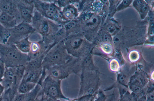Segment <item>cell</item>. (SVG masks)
Wrapping results in <instances>:
<instances>
[{
	"label": "cell",
	"mask_w": 154,
	"mask_h": 101,
	"mask_svg": "<svg viewBox=\"0 0 154 101\" xmlns=\"http://www.w3.org/2000/svg\"><path fill=\"white\" fill-rule=\"evenodd\" d=\"M72 57L67 52L64 42L54 44L46 53L43 60L42 74L45 75V71L47 69L64 64Z\"/></svg>",
	"instance_id": "obj_1"
},
{
	"label": "cell",
	"mask_w": 154,
	"mask_h": 101,
	"mask_svg": "<svg viewBox=\"0 0 154 101\" xmlns=\"http://www.w3.org/2000/svg\"><path fill=\"white\" fill-rule=\"evenodd\" d=\"M0 59L6 67H18L29 61L28 54L21 52L13 44H0Z\"/></svg>",
	"instance_id": "obj_2"
},
{
	"label": "cell",
	"mask_w": 154,
	"mask_h": 101,
	"mask_svg": "<svg viewBox=\"0 0 154 101\" xmlns=\"http://www.w3.org/2000/svg\"><path fill=\"white\" fill-rule=\"evenodd\" d=\"M82 71V59L72 57L65 63L51 67L45 71V74L62 80L71 74L79 76Z\"/></svg>",
	"instance_id": "obj_3"
},
{
	"label": "cell",
	"mask_w": 154,
	"mask_h": 101,
	"mask_svg": "<svg viewBox=\"0 0 154 101\" xmlns=\"http://www.w3.org/2000/svg\"><path fill=\"white\" fill-rule=\"evenodd\" d=\"M62 80L46 75L40 85L41 91L45 96L54 100L70 99L65 96L62 92L61 87Z\"/></svg>",
	"instance_id": "obj_4"
},
{
	"label": "cell",
	"mask_w": 154,
	"mask_h": 101,
	"mask_svg": "<svg viewBox=\"0 0 154 101\" xmlns=\"http://www.w3.org/2000/svg\"><path fill=\"white\" fill-rule=\"evenodd\" d=\"M79 77L80 87L78 97L94 94L99 81L98 74L93 70L82 71Z\"/></svg>",
	"instance_id": "obj_5"
},
{
	"label": "cell",
	"mask_w": 154,
	"mask_h": 101,
	"mask_svg": "<svg viewBox=\"0 0 154 101\" xmlns=\"http://www.w3.org/2000/svg\"><path fill=\"white\" fill-rule=\"evenodd\" d=\"M64 43L67 52L72 57L82 59L86 56L88 51L79 34L69 36Z\"/></svg>",
	"instance_id": "obj_6"
},
{
	"label": "cell",
	"mask_w": 154,
	"mask_h": 101,
	"mask_svg": "<svg viewBox=\"0 0 154 101\" xmlns=\"http://www.w3.org/2000/svg\"><path fill=\"white\" fill-rule=\"evenodd\" d=\"M10 36L7 44H14L15 42L33 33L35 30L31 24L22 22L9 29Z\"/></svg>",
	"instance_id": "obj_7"
},
{
	"label": "cell",
	"mask_w": 154,
	"mask_h": 101,
	"mask_svg": "<svg viewBox=\"0 0 154 101\" xmlns=\"http://www.w3.org/2000/svg\"><path fill=\"white\" fill-rule=\"evenodd\" d=\"M33 3L38 12L44 17L54 21L60 18V8L54 3L38 1H35Z\"/></svg>",
	"instance_id": "obj_8"
},
{
	"label": "cell",
	"mask_w": 154,
	"mask_h": 101,
	"mask_svg": "<svg viewBox=\"0 0 154 101\" xmlns=\"http://www.w3.org/2000/svg\"><path fill=\"white\" fill-rule=\"evenodd\" d=\"M17 9L22 22L31 24L33 16V1H16Z\"/></svg>",
	"instance_id": "obj_9"
},
{
	"label": "cell",
	"mask_w": 154,
	"mask_h": 101,
	"mask_svg": "<svg viewBox=\"0 0 154 101\" xmlns=\"http://www.w3.org/2000/svg\"><path fill=\"white\" fill-rule=\"evenodd\" d=\"M38 19L35 14L33 15L31 24L35 29H37L40 33L45 36L51 34L53 31V24L49 19L42 16Z\"/></svg>",
	"instance_id": "obj_10"
},
{
	"label": "cell",
	"mask_w": 154,
	"mask_h": 101,
	"mask_svg": "<svg viewBox=\"0 0 154 101\" xmlns=\"http://www.w3.org/2000/svg\"><path fill=\"white\" fill-rule=\"evenodd\" d=\"M147 82V78L144 75L134 74L130 78L128 87L133 93L136 94L143 90Z\"/></svg>",
	"instance_id": "obj_11"
},
{
	"label": "cell",
	"mask_w": 154,
	"mask_h": 101,
	"mask_svg": "<svg viewBox=\"0 0 154 101\" xmlns=\"http://www.w3.org/2000/svg\"><path fill=\"white\" fill-rule=\"evenodd\" d=\"M50 47L41 41L31 42L30 50L28 54L29 61L38 58L46 53Z\"/></svg>",
	"instance_id": "obj_12"
},
{
	"label": "cell",
	"mask_w": 154,
	"mask_h": 101,
	"mask_svg": "<svg viewBox=\"0 0 154 101\" xmlns=\"http://www.w3.org/2000/svg\"><path fill=\"white\" fill-rule=\"evenodd\" d=\"M76 6L70 4L64 7L60 12L61 19L66 21H71L78 16L79 12Z\"/></svg>",
	"instance_id": "obj_13"
},
{
	"label": "cell",
	"mask_w": 154,
	"mask_h": 101,
	"mask_svg": "<svg viewBox=\"0 0 154 101\" xmlns=\"http://www.w3.org/2000/svg\"><path fill=\"white\" fill-rule=\"evenodd\" d=\"M18 24L16 18L7 13L0 12V24L3 27L11 29Z\"/></svg>",
	"instance_id": "obj_14"
},
{
	"label": "cell",
	"mask_w": 154,
	"mask_h": 101,
	"mask_svg": "<svg viewBox=\"0 0 154 101\" xmlns=\"http://www.w3.org/2000/svg\"><path fill=\"white\" fill-rule=\"evenodd\" d=\"M42 71V66L28 73H24L22 79L37 84L40 79Z\"/></svg>",
	"instance_id": "obj_15"
},
{
	"label": "cell",
	"mask_w": 154,
	"mask_h": 101,
	"mask_svg": "<svg viewBox=\"0 0 154 101\" xmlns=\"http://www.w3.org/2000/svg\"><path fill=\"white\" fill-rule=\"evenodd\" d=\"M28 36L21 39L13 44L21 52L27 54L30 51L31 44Z\"/></svg>",
	"instance_id": "obj_16"
},
{
	"label": "cell",
	"mask_w": 154,
	"mask_h": 101,
	"mask_svg": "<svg viewBox=\"0 0 154 101\" xmlns=\"http://www.w3.org/2000/svg\"><path fill=\"white\" fill-rule=\"evenodd\" d=\"M36 84L22 79L18 87L17 93L22 94H26L32 90Z\"/></svg>",
	"instance_id": "obj_17"
},
{
	"label": "cell",
	"mask_w": 154,
	"mask_h": 101,
	"mask_svg": "<svg viewBox=\"0 0 154 101\" xmlns=\"http://www.w3.org/2000/svg\"><path fill=\"white\" fill-rule=\"evenodd\" d=\"M134 5L140 14L141 16L145 17L148 12L149 7L146 3L143 0H137Z\"/></svg>",
	"instance_id": "obj_18"
},
{
	"label": "cell",
	"mask_w": 154,
	"mask_h": 101,
	"mask_svg": "<svg viewBox=\"0 0 154 101\" xmlns=\"http://www.w3.org/2000/svg\"><path fill=\"white\" fill-rule=\"evenodd\" d=\"M41 90V86L37 84L32 90L26 94L24 101H36Z\"/></svg>",
	"instance_id": "obj_19"
},
{
	"label": "cell",
	"mask_w": 154,
	"mask_h": 101,
	"mask_svg": "<svg viewBox=\"0 0 154 101\" xmlns=\"http://www.w3.org/2000/svg\"><path fill=\"white\" fill-rule=\"evenodd\" d=\"M109 67L111 71L116 72L119 70L120 66L118 61L115 59H113L109 63Z\"/></svg>",
	"instance_id": "obj_20"
},
{
	"label": "cell",
	"mask_w": 154,
	"mask_h": 101,
	"mask_svg": "<svg viewBox=\"0 0 154 101\" xmlns=\"http://www.w3.org/2000/svg\"><path fill=\"white\" fill-rule=\"evenodd\" d=\"M128 57L130 60L132 62L137 61L140 58L139 52L137 51H131L129 54Z\"/></svg>",
	"instance_id": "obj_21"
},
{
	"label": "cell",
	"mask_w": 154,
	"mask_h": 101,
	"mask_svg": "<svg viewBox=\"0 0 154 101\" xmlns=\"http://www.w3.org/2000/svg\"><path fill=\"white\" fill-rule=\"evenodd\" d=\"M93 9L96 12L98 13L101 11L103 6L102 2L99 0H96L93 2Z\"/></svg>",
	"instance_id": "obj_22"
},
{
	"label": "cell",
	"mask_w": 154,
	"mask_h": 101,
	"mask_svg": "<svg viewBox=\"0 0 154 101\" xmlns=\"http://www.w3.org/2000/svg\"><path fill=\"white\" fill-rule=\"evenodd\" d=\"M36 101H61V100H54L47 96L42 92L41 90Z\"/></svg>",
	"instance_id": "obj_23"
},
{
	"label": "cell",
	"mask_w": 154,
	"mask_h": 101,
	"mask_svg": "<svg viewBox=\"0 0 154 101\" xmlns=\"http://www.w3.org/2000/svg\"><path fill=\"white\" fill-rule=\"evenodd\" d=\"M101 48L103 52L106 54H110L112 51L111 45L108 43L103 44L101 46Z\"/></svg>",
	"instance_id": "obj_24"
},
{
	"label": "cell",
	"mask_w": 154,
	"mask_h": 101,
	"mask_svg": "<svg viewBox=\"0 0 154 101\" xmlns=\"http://www.w3.org/2000/svg\"><path fill=\"white\" fill-rule=\"evenodd\" d=\"M93 95H88L82 96L77 98V101H93L94 96Z\"/></svg>",
	"instance_id": "obj_25"
},
{
	"label": "cell",
	"mask_w": 154,
	"mask_h": 101,
	"mask_svg": "<svg viewBox=\"0 0 154 101\" xmlns=\"http://www.w3.org/2000/svg\"><path fill=\"white\" fill-rule=\"evenodd\" d=\"M106 98L102 92H100L95 96L93 101H105Z\"/></svg>",
	"instance_id": "obj_26"
},
{
	"label": "cell",
	"mask_w": 154,
	"mask_h": 101,
	"mask_svg": "<svg viewBox=\"0 0 154 101\" xmlns=\"http://www.w3.org/2000/svg\"><path fill=\"white\" fill-rule=\"evenodd\" d=\"M26 94L17 93L11 101H24Z\"/></svg>",
	"instance_id": "obj_27"
},
{
	"label": "cell",
	"mask_w": 154,
	"mask_h": 101,
	"mask_svg": "<svg viewBox=\"0 0 154 101\" xmlns=\"http://www.w3.org/2000/svg\"><path fill=\"white\" fill-rule=\"evenodd\" d=\"M5 66L3 62L0 59V82L2 81L3 77Z\"/></svg>",
	"instance_id": "obj_28"
},
{
	"label": "cell",
	"mask_w": 154,
	"mask_h": 101,
	"mask_svg": "<svg viewBox=\"0 0 154 101\" xmlns=\"http://www.w3.org/2000/svg\"><path fill=\"white\" fill-rule=\"evenodd\" d=\"M132 96L128 93H126L123 96L120 101H132Z\"/></svg>",
	"instance_id": "obj_29"
},
{
	"label": "cell",
	"mask_w": 154,
	"mask_h": 101,
	"mask_svg": "<svg viewBox=\"0 0 154 101\" xmlns=\"http://www.w3.org/2000/svg\"><path fill=\"white\" fill-rule=\"evenodd\" d=\"M147 101H154V95L153 91L148 92L146 95Z\"/></svg>",
	"instance_id": "obj_30"
},
{
	"label": "cell",
	"mask_w": 154,
	"mask_h": 101,
	"mask_svg": "<svg viewBox=\"0 0 154 101\" xmlns=\"http://www.w3.org/2000/svg\"><path fill=\"white\" fill-rule=\"evenodd\" d=\"M5 92V89L0 82V97H2Z\"/></svg>",
	"instance_id": "obj_31"
},
{
	"label": "cell",
	"mask_w": 154,
	"mask_h": 101,
	"mask_svg": "<svg viewBox=\"0 0 154 101\" xmlns=\"http://www.w3.org/2000/svg\"><path fill=\"white\" fill-rule=\"evenodd\" d=\"M136 101H147L146 95L139 98Z\"/></svg>",
	"instance_id": "obj_32"
},
{
	"label": "cell",
	"mask_w": 154,
	"mask_h": 101,
	"mask_svg": "<svg viewBox=\"0 0 154 101\" xmlns=\"http://www.w3.org/2000/svg\"><path fill=\"white\" fill-rule=\"evenodd\" d=\"M66 101H77V98L73 99H70L66 100Z\"/></svg>",
	"instance_id": "obj_33"
}]
</instances>
